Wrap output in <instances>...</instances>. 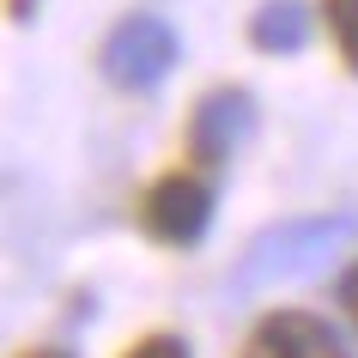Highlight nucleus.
<instances>
[{"instance_id":"6","label":"nucleus","mask_w":358,"mask_h":358,"mask_svg":"<svg viewBox=\"0 0 358 358\" xmlns=\"http://www.w3.org/2000/svg\"><path fill=\"white\" fill-rule=\"evenodd\" d=\"M249 43L262 55H292L310 43V6L303 0H262V13L249 19Z\"/></svg>"},{"instance_id":"7","label":"nucleus","mask_w":358,"mask_h":358,"mask_svg":"<svg viewBox=\"0 0 358 358\" xmlns=\"http://www.w3.org/2000/svg\"><path fill=\"white\" fill-rule=\"evenodd\" d=\"M322 19H328V37H334L346 73H358V0H322Z\"/></svg>"},{"instance_id":"8","label":"nucleus","mask_w":358,"mask_h":358,"mask_svg":"<svg viewBox=\"0 0 358 358\" xmlns=\"http://www.w3.org/2000/svg\"><path fill=\"white\" fill-rule=\"evenodd\" d=\"M122 358H189V346H182L176 334H146V340H134Z\"/></svg>"},{"instance_id":"1","label":"nucleus","mask_w":358,"mask_h":358,"mask_svg":"<svg viewBox=\"0 0 358 358\" xmlns=\"http://www.w3.org/2000/svg\"><path fill=\"white\" fill-rule=\"evenodd\" d=\"M358 237L352 213H298V219H280L267 225L262 237H249V249L231 267V285L237 292H285V285H303L328 273L334 255Z\"/></svg>"},{"instance_id":"2","label":"nucleus","mask_w":358,"mask_h":358,"mask_svg":"<svg viewBox=\"0 0 358 358\" xmlns=\"http://www.w3.org/2000/svg\"><path fill=\"white\" fill-rule=\"evenodd\" d=\"M182 61V43L158 13H128L115 24L103 49H97V73L110 79L115 92H158Z\"/></svg>"},{"instance_id":"10","label":"nucleus","mask_w":358,"mask_h":358,"mask_svg":"<svg viewBox=\"0 0 358 358\" xmlns=\"http://www.w3.org/2000/svg\"><path fill=\"white\" fill-rule=\"evenodd\" d=\"M19 358H73V352H61V346H31V352H19Z\"/></svg>"},{"instance_id":"5","label":"nucleus","mask_w":358,"mask_h":358,"mask_svg":"<svg viewBox=\"0 0 358 358\" xmlns=\"http://www.w3.org/2000/svg\"><path fill=\"white\" fill-rule=\"evenodd\" d=\"M243 358H352L340 346V334L310 310H273L255 322Z\"/></svg>"},{"instance_id":"11","label":"nucleus","mask_w":358,"mask_h":358,"mask_svg":"<svg viewBox=\"0 0 358 358\" xmlns=\"http://www.w3.org/2000/svg\"><path fill=\"white\" fill-rule=\"evenodd\" d=\"M31 6H37V0H6V13H13V19H31Z\"/></svg>"},{"instance_id":"9","label":"nucleus","mask_w":358,"mask_h":358,"mask_svg":"<svg viewBox=\"0 0 358 358\" xmlns=\"http://www.w3.org/2000/svg\"><path fill=\"white\" fill-rule=\"evenodd\" d=\"M340 310L352 316V328H358V262L346 267V280H340Z\"/></svg>"},{"instance_id":"4","label":"nucleus","mask_w":358,"mask_h":358,"mask_svg":"<svg viewBox=\"0 0 358 358\" xmlns=\"http://www.w3.org/2000/svg\"><path fill=\"white\" fill-rule=\"evenodd\" d=\"M249 128H255V97H249L243 85H219V92H207L189 110V158L207 164V170H219L225 158H237V146L249 140Z\"/></svg>"},{"instance_id":"3","label":"nucleus","mask_w":358,"mask_h":358,"mask_svg":"<svg viewBox=\"0 0 358 358\" xmlns=\"http://www.w3.org/2000/svg\"><path fill=\"white\" fill-rule=\"evenodd\" d=\"M140 231H146L152 243L164 249H189L207 237L213 225V189L207 176H194V170H164L146 194H140Z\"/></svg>"}]
</instances>
